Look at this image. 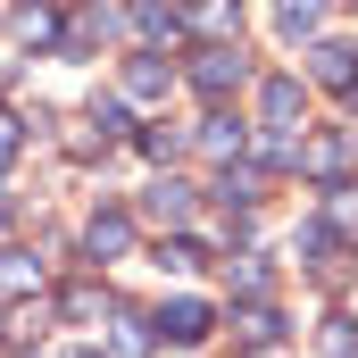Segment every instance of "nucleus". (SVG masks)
I'll list each match as a JSON object with an SVG mask.
<instances>
[{
	"label": "nucleus",
	"instance_id": "obj_1",
	"mask_svg": "<svg viewBox=\"0 0 358 358\" xmlns=\"http://www.w3.org/2000/svg\"><path fill=\"white\" fill-rule=\"evenodd\" d=\"M250 84V59L234 50V42H208V50H192V92H208V100H225V92Z\"/></svg>",
	"mask_w": 358,
	"mask_h": 358
},
{
	"label": "nucleus",
	"instance_id": "obj_2",
	"mask_svg": "<svg viewBox=\"0 0 358 358\" xmlns=\"http://www.w3.org/2000/svg\"><path fill=\"white\" fill-rule=\"evenodd\" d=\"M350 159H358V125H342V134H317V142H300V167L325 183V192L350 176Z\"/></svg>",
	"mask_w": 358,
	"mask_h": 358
},
{
	"label": "nucleus",
	"instance_id": "obj_3",
	"mask_svg": "<svg viewBox=\"0 0 358 358\" xmlns=\"http://www.w3.org/2000/svg\"><path fill=\"white\" fill-rule=\"evenodd\" d=\"M208 325H217V317H208V300H167V308L150 317V334H159V342H176V350H200V342H208Z\"/></svg>",
	"mask_w": 358,
	"mask_h": 358
},
{
	"label": "nucleus",
	"instance_id": "obj_4",
	"mask_svg": "<svg viewBox=\"0 0 358 358\" xmlns=\"http://www.w3.org/2000/svg\"><path fill=\"white\" fill-rule=\"evenodd\" d=\"M84 250H92V267L125 259V250H134V217H125V208H100V217L84 225Z\"/></svg>",
	"mask_w": 358,
	"mask_h": 358
},
{
	"label": "nucleus",
	"instance_id": "obj_5",
	"mask_svg": "<svg viewBox=\"0 0 358 358\" xmlns=\"http://www.w3.org/2000/svg\"><path fill=\"white\" fill-rule=\"evenodd\" d=\"M142 217H150V225H183V217H192V183H150V192H142Z\"/></svg>",
	"mask_w": 358,
	"mask_h": 358
},
{
	"label": "nucleus",
	"instance_id": "obj_6",
	"mask_svg": "<svg viewBox=\"0 0 358 358\" xmlns=\"http://www.w3.org/2000/svg\"><path fill=\"white\" fill-rule=\"evenodd\" d=\"M259 117L283 134V125L300 117V76H267V84H259Z\"/></svg>",
	"mask_w": 358,
	"mask_h": 358
},
{
	"label": "nucleus",
	"instance_id": "obj_7",
	"mask_svg": "<svg viewBox=\"0 0 358 358\" xmlns=\"http://www.w3.org/2000/svg\"><path fill=\"white\" fill-rule=\"evenodd\" d=\"M317 84H334V92H350V100H358V50L317 42Z\"/></svg>",
	"mask_w": 358,
	"mask_h": 358
},
{
	"label": "nucleus",
	"instance_id": "obj_8",
	"mask_svg": "<svg viewBox=\"0 0 358 358\" xmlns=\"http://www.w3.org/2000/svg\"><path fill=\"white\" fill-rule=\"evenodd\" d=\"M200 150L234 159V150H250V125H242V117H225V108H208V125H200Z\"/></svg>",
	"mask_w": 358,
	"mask_h": 358
},
{
	"label": "nucleus",
	"instance_id": "obj_9",
	"mask_svg": "<svg viewBox=\"0 0 358 358\" xmlns=\"http://www.w3.org/2000/svg\"><path fill=\"white\" fill-rule=\"evenodd\" d=\"M42 283H50V275H42V259H25V250H0V292H17V300L34 292V300H42Z\"/></svg>",
	"mask_w": 358,
	"mask_h": 358
},
{
	"label": "nucleus",
	"instance_id": "obj_10",
	"mask_svg": "<svg viewBox=\"0 0 358 358\" xmlns=\"http://www.w3.org/2000/svg\"><path fill=\"white\" fill-rule=\"evenodd\" d=\"M125 92H134V100H159V92H167V59H159V50L125 59Z\"/></svg>",
	"mask_w": 358,
	"mask_h": 358
},
{
	"label": "nucleus",
	"instance_id": "obj_11",
	"mask_svg": "<svg viewBox=\"0 0 358 358\" xmlns=\"http://www.w3.org/2000/svg\"><path fill=\"white\" fill-rule=\"evenodd\" d=\"M50 308H59V317H67V325H92V317H100V308H108V292H100V283H67V292H59V300H50Z\"/></svg>",
	"mask_w": 358,
	"mask_h": 358
},
{
	"label": "nucleus",
	"instance_id": "obj_12",
	"mask_svg": "<svg viewBox=\"0 0 358 358\" xmlns=\"http://www.w3.org/2000/svg\"><path fill=\"white\" fill-rule=\"evenodd\" d=\"M217 200H225V208H250V200H267V176H259V167H225V176H217Z\"/></svg>",
	"mask_w": 358,
	"mask_h": 358
},
{
	"label": "nucleus",
	"instance_id": "obj_13",
	"mask_svg": "<svg viewBox=\"0 0 358 358\" xmlns=\"http://www.w3.org/2000/svg\"><path fill=\"white\" fill-rule=\"evenodd\" d=\"M234 334H242V342H259V350H267V342H283V317H275L267 300H250V308H242V317H234Z\"/></svg>",
	"mask_w": 358,
	"mask_h": 358
},
{
	"label": "nucleus",
	"instance_id": "obj_14",
	"mask_svg": "<svg viewBox=\"0 0 358 358\" xmlns=\"http://www.w3.org/2000/svg\"><path fill=\"white\" fill-rule=\"evenodd\" d=\"M150 342H159V334H150V317H134V308H125V317H117V334H108V358H142Z\"/></svg>",
	"mask_w": 358,
	"mask_h": 358
},
{
	"label": "nucleus",
	"instance_id": "obj_15",
	"mask_svg": "<svg viewBox=\"0 0 358 358\" xmlns=\"http://www.w3.org/2000/svg\"><path fill=\"white\" fill-rule=\"evenodd\" d=\"M17 42L25 50H59V17L50 8H17Z\"/></svg>",
	"mask_w": 358,
	"mask_h": 358
},
{
	"label": "nucleus",
	"instance_id": "obj_16",
	"mask_svg": "<svg viewBox=\"0 0 358 358\" xmlns=\"http://www.w3.org/2000/svg\"><path fill=\"white\" fill-rule=\"evenodd\" d=\"M317 17H325V0H275V34H317Z\"/></svg>",
	"mask_w": 358,
	"mask_h": 358
},
{
	"label": "nucleus",
	"instance_id": "obj_17",
	"mask_svg": "<svg viewBox=\"0 0 358 358\" xmlns=\"http://www.w3.org/2000/svg\"><path fill=\"white\" fill-rule=\"evenodd\" d=\"M317 350H325V358H358V325H350V317H325Z\"/></svg>",
	"mask_w": 358,
	"mask_h": 358
},
{
	"label": "nucleus",
	"instance_id": "obj_18",
	"mask_svg": "<svg viewBox=\"0 0 358 358\" xmlns=\"http://www.w3.org/2000/svg\"><path fill=\"white\" fill-rule=\"evenodd\" d=\"M100 150H108V134H100L92 117H76V125H67V159H100Z\"/></svg>",
	"mask_w": 358,
	"mask_h": 358
},
{
	"label": "nucleus",
	"instance_id": "obj_19",
	"mask_svg": "<svg viewBox=\"0 0 358 358\" xmlns=\"http://www.w3.org/2000/svg\"><path fill=\"white\" fill-rule=\"evenodd\" d=\"M84 117H92V125H100V134H108V142L125 134V100H117V92H100V100H92Z\"/></svg>",
	"mask_w": 358,
	"mask_h": 358
},
{
	"label": "nucleus",
	"instance_id": "obj_20",
	"mask_svg": "<svg viewBox=\"0 0 358 358\" xmlns=\"http://www.w3.org/2000/svg\"><path fill=\"white\" fill-rule=\"evenodd\" d=\"M334 234H358V183H334V217H325Z\"/></svg>",
	"mask_w": 358,
	"mask_h": 358
},
{
	"label": "nucleus",
	"instance_id": "obj_21",
	"mask_svg": "<svg viewBox=\"0 0 358 358\" xmlns=\"http://www.w3.org/2000/svg\"><path fill=\"white\" fill-rule=\"evenodd\" d=\"M150 259H159V267H167V275H192V267H200V242H159Z\"/></svg>",
	"mask_w": 358,
	"mask_h": 358
},
{
	"label": "nucleus",
	"instance_id": "obj_22",
	"mask_svg": "<svg viewBox=\"0 0 358 358\" xmlns=\"http://www.w3.org/2000/svg\"><path fill=\"white\" fill-rule=\"evenodd\" d=\"M142 150H150V159H176V150H183V134L159 117V125H142Z\"/></svg>",
	"mask_w": 358,
	"mask_h": 358
},
{
	"label": "nucleus",
	"instance_id": "obj_23",
	"mask_svg": "<svg viewBox=\"0 0 358 358\" xmlns=\"http://www.w3.org/2000/svg\"><path fill=\"white\" fill-rule=\"evenodd\" d=\"M200 25H208V34H234L242 8H234V0H200Z\"/></svg>",
	"mask_w": 358,
	"mask_h": 358
},
{
	"label": "nucleus",
	"instance_id": "obj_24",
	"mask_svg": "<svg viewBox=\"0 0 358 358\" xmlns=\"http://www.w3.org/2000/svg\"><path fill=\"white\" fill-rule=\"evenodd\" d=\"M50 317H59V308H50V300H25V308H17V317H8V325H17V334H42V325H50Z\"/></svg>",
	"mask_w": 358,
	"mask_h": 358
},
{
	"label": "nucleus",
	"instance_id": "obj_25",
	"mask_svg": "<svg viewBox=\"0 0 358 358\" xmlns=\"http://www.w3.org/2000/svg\"><path fill=\"white\" fill-rule=\"evenodd\" d=\"M17 142H25V117H8V108H0V167L17 159Z\"/></svg>",
	"mask_w": 358,
	"mask_h": 358
}]
</instances>
